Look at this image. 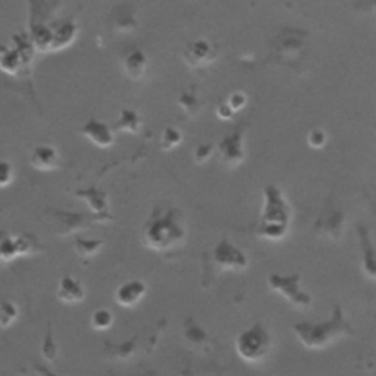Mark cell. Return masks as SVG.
I'll return each instance as SVG.
<instances>
[{"mask_svg": "<svg viewBox=\"0 0 376 376\" xmlns=\"http://www.w3.org/2000/svg\"><path fill=\"white\" fill-rule=\"evenodd\" d=\"M293 333L306 348L325 350L338 339L351 337L353 326L344 315L343 307L337 304L331 317L325 322H299L293 325Z\"/></svg>", "mask_w": 376, "mask_h": 376, "instance_id": "6da1fadb", "label": "cell"}, {"mask_svg": "<svg viewBox=\"0 0 376 376\" xmlns=\"http://www.w3.org/2000/svg\"><path fill=\"white\" fill-rule=\"evenodd\" d=\"M187 228L184 216L177 209H169L161 215H152V218L143 226V244L153 252H169L184 244Z\"/></svg>", "mask_w": 376, "mask_h": 376, "instance_id": "7a4b0ae2", "label": "cell"}, {"mask_svg": "<svg viewBox=\"0 0 376 376\" xmlns=\"http://www.w3.org/2000/svg\"><path fill=\"white\" fill-rule=\"evenodd\" d=\"M290 204L278 187L269 186L264 192V209H261L257 235L268 241H281L290 230Z\"/></svg>", "mask_w": 376, "mask_h": 376, "instance_id": "3957f363", "label": "cell"}, {"mask_svg": "<svg viewBox=\"0 0 376 376\" xmlns=\"http://www.w3.org/2000/svg\"><path fill=\"white\" fill-rule=\"evenodd\" d=\"M272 347V335L268 328L260 322L243 329L235 338V351L238 357L250 364H257L266 360Z\"/></svg>", "mask_w": 376, "mask_h": 376, "instance_id": "277c9868", "label": "cell"}, {"mask_svg": "<svg viewBox=\"0 0 376 376\" xmlns=\"http://www.w3.org/2000/svg\"><path fill=\"white\" fill-rule=\"evenodd\" d=\"M268 287L270 291L288 301L295 309H309L313 304L312 295L301 287V277L299 273H270L268 277Z\"/></svg>", "mask_w": 376, "mask_h": 376, "instance_id": "5b68a950", "label": "cell"}, {"mask_svg": "<svg viewBox=\"0 0 376 376\" xmlns=\"http://www.w3.org/2000/svg\"><path fill=\"white\" fill-rule=\"evenodd\" d=\"M215 264L221 270L243 272L248 268V257L241 248L234 246L230 240H224L215 247L213 252Z\"/></svg>", "mask_w": 376, "mask_h": 376, "instance_id": "8992f818", "label": "cell"}, {"mask_svg": "<svg viewBox=\"0 0 376 376\" xmlns=\"http://www.w3.org/2000/svg\"><path fill=\"white\" fill-rule=\"evenodd\" d=\"M81 134L99 149H109L115 143V131L105 121L97 118H90L81 127Z\"/></svg>", "mask_w": 376, "mask_h": 376, "instance_id": "52a82bcc", "label": "cell"}, {"mask_svg": "<svg viewBox=\"0 0 376 376\" xmlns=\"http://www.w3.org/2000/svg\"><path fill=\"white\" fill-rule=\"evenodd\" d=\"M30 164L34 169L41 170V172H50V170L59 168V150L49 143L37 144L30 153Z\"/></svg>", "mask_w": 376, "mask_h": 376, "instance_id": "ba28073f", "label": "cell"}, {"mask_svg": "<svg viewBox=\"0 0 376 376\" xmlns=\"http://www.w3.org/2000/svg\"><path fill=\"white\" fill-rule=\"evenodd\" d=\"M147 294V286L141 279H130L122 282L115 291V303L123 309H132Z\"/></svg>", "mask_w": 376, "mask_h": 376, "instance_id": "9c48e42d", "label": "cell"}, {"mask_svg": "<svg viewBox=\"0 0 376 376\" xmlns=\"http://www.w3.org/2000/svg\"><path fill=\"white\" fill-rule=\"evenodd\" d=\"M56 297L65 304H78L86 299L84 284L72 275H63L58 284Z\"/></svg>", "mask_w": 376, "mask_h": 376, "instance_id": "30bf717a", "label": "cell"}, {"mask_svg": "<svg viewBox=\"0 0 376 376\" xmlns=\"http://www.w3.org/2000/svg\"><path fill=\"white\" fill-rule=\"evenodd\" d=\"M221 161L228 166H238L244 161V147L240 134L226 135L219 144Z\"/></svg>", "mask_w": 376, "mask_h": 376, "instance_id": "8fae6325", "label": "cell"}, {"mask_svg": "<svg viewBox=\"0 0 376 376\" xmlns=\"http://www.w3.org/2000/svg\"><path fill=\"white\" fill-rule=\"evenodd\" d=\"M147 66H149V58H147L146 53L140 49H135L130 52L122 62L123 72L132 81H139L141 79L147 71Z\"/></svg>", "mask_w": 376, "mask_h": 376, "instance_id": "7c38bea8", "label": "cell"}, {"mask_svg": "<svg viewBox=\"0 0 376 376\" xmlns=\"http://www.w3.org/2000/svg\"><path fill=\"white\" fill-rule=\"evenodd\" d=\"M184 58H186V62L190 63L191 66H204L213 62L216 55L212 49V46L208 41L197 40L192 44H190L186 49Z\"/></svg>", "mask_w": 376, "mask_h": 376, "instance_id": "4fadbf2b", "label": "cell"}, {"mask_svg": "<svg viewBox=\"0 0 376 376\" xmlns=\"http://www.w3.org/2000/svg\"><path fill=\"white\" fill-rule=\"evenodd\" d=\"M362 246V269L369 279L376 281V248L368 234H360Z\"/></svg>", "mask_w": 376, "mask_h": 376, "instance_id": "5bb4252c", "label": "cell"}, {"mask_svg": "<svg viewBox=\"0 0 376 376\" xmlns=\"http://www.w3.org/2000/svg\"><path fill=\"white\" fill-rule=\"evenodd\" d=\"M143 127V118L140 117V113L125 108L119 112V117L117 123L113 125V131H119V132H130V134H137Z\"/></svg>", "mask_w": 376, "mask_h": 376, "instance_id": "9a60e30c", "label": "cell"}, {"mask_svg": "<svg viewBox=\"0 0 376 376\" xmlns=\"http://www.w3.org/2000/svg\"><path fill=\"white\" fill-rule=\"evenodd\" d=\"M113 322H115V317H113V313L106 307H100V309L91 313L90 317V325L97 333L108 331L113 326Z\"/></svg>", "mask_w": 376, "mask_h": 376, "instance_id": "2e32d148", "label": "cell"}, {"mask_svg": "<svg viewBox=\"0 0 376 376\" xmlns=\"http://www.w3.org/2000/svg\"><path fill=\"white\" fill-rule=\"evenodd\" d=\"M182 139H184V135H182V132L178 128L166 127L161 135V149L164 152L174 150L175 147L181 144Z\"/></svg>", "mask_w": 376, "mask_h": 376, "instance_id": "e0dca14e", "label": "cell"}, {"mask_svg": "<svg viewBox=\"0 0 376 376\" xmlns=\"http://www.w3.org/2000/svg\"><path fill=\"white\" fill-rule=\"evenodd\" d=\"M19 316V310L15 303L2 301L0 303V328L8 329L12 326Z\"/></svg>", "mask_w": 376, "mask_h": 376, "instance_id": "ac0fdd59", "label": "cell"}, {"mask_svg": "<svg viewBox=\"0 0 376 376\" xmlns=\"http://www.w3.org/2000/svg\"><path fill=\"white\" fill-rule=\"evenodd\" d=\"M15 179V168L9 161L0 159V188H6Z\"/></svg>", "mask_w": 376, "mask_h": 376, "instance_id": "d6986e66", "label": "cell"}, {"mask_svg": "<svg viewBox=\"0 0 376 376\" xmlns=\"http://www.w3.org/2000/svg\"><path fill=\"white\" fill-rule=\"evenodd\" d=\"M178 103L181 105V108L184 109L188 115H196L197 110L200 109V100L197 96H195L192 93H182L178 99Z\"/></svg>", "mask_w": 376, "mask_h": 376, "instance_id": "ffe728a7", "label": "cell"}, {"mask_svg": "<svg viewBox=\"0 0 376 376\" xmlns=\"http://www.w3.org/2000/svg\"><path fill=\"white\" fill-rule=\"evenodd\" d=\"M326 141H328V135L321 128H315L309 132V135H307V144H309L312 149H316V150L325 147Z\"/></svg>", "mask_w": 376, "mask_h": 376, "instance_id": "44dd1931", "label": "cell"}, {"mask_svg": "<svg viewBox=\"0 0 376 376\" xmlns=\"http://www.w3.org/2000/svg\"><path fill=\"white\" fill-rule=\"evenodd\" d=\"M213 153H215V150H213V146L212 144L201 143V144H199L196 147V149H195V156H192V159H195L196 164L203 165L204 162L209 161Z\"/></svg>", "mask_w": 376, "mask_h": 376, "instance_id": "7402d4cb", "label": "cell"}, {"mask_svg": "<svg viewBox=\"0 0 376 376\" xmlns=\"http://www.w3.org/2000/svg\"><path fill=\"white\" fill-rule=\"evenodd\" d=\"M226 105L230 106L235 113L240 112L247 105V96L241 93V91H235V93H232L230 97H228Z\"/></svg>", "mask_w": 376, "mask_h": 376, "instance_id": "603a6c76", "label": "cell"}, {"mask_svg": "<svg viewBox=\"0 0 376 376\" xmlns=\"http://www.w3.org/2000/svg\"><path fill=\"white\" fill-rule=\"evenodd\" d=\"M41 353H43V357L46 360H53L56 357V355H58V347L55 346L50 335L44 339L43 347H41Z\"/></svg>", "mask_w": 376, "mask_h": 376, "instance_id": "cb8c5ba5", "label": "cell"}, {"mask_svg": "<svg viewBox=\"0 0 376 376\" xmlns=\"http://www.w3.org/2000/svg\"><path fill=\"white\" fill-rule=\"evenodd\" d=\"M234 110L230 108V106H228L226 105V101H225V103H222L218 109H216V115H218L221 119H224V121H226V119H231V117L234 115Z\"/></svg>", "mask_w": 376, "mask_h": 376, "instance_id": "d4e9b609", "label": "cell"}, {"mask_svg": "<svg viewBox=\"0 0 376 376\" xmlns=\"http://www.w3.org/2000/svg\"><path fill=\"white\" fill-rule=\"evenodd\" d=\"M0 260H2V259H0Z\"/></svg>", "mask_w": 376, "mask_h": 376, "instance_id": "484cf974", "label": "cell"}]
</instances>
